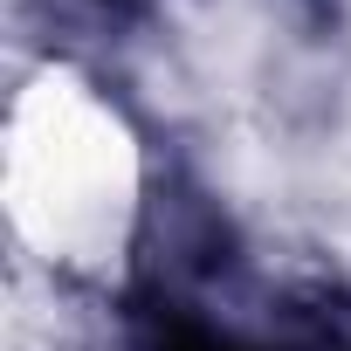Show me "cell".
<instances>
[{
    "label": "cell",
    "mask_w": 351,
    "mask_h": 351,
    "mask_svg": "<svg viewBox=\"0 0 351 351\" xmlns=\"http://www.w3.org/2000/svg\"><path fill=\"white\" fill-rule=\"evenodd\" d=\"M0 214L14 248L76 289H117L152 221V152L131 104L83 62H35L0 117Z\"/></svg>",
    "instance_id": "1"
}]
</instances>
